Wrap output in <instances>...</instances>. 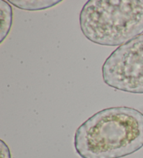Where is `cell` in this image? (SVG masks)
<instances>
[{"label": "cell", "instance_id": "6da1fadb", "mask_svg": "<svg viewBox=\"0 0 143 158\" xmlns=\"http://www.w3.org/2000/svg\"><path fill=\"white\" fill-rule=\"evenodd\" d=\"M74 147L81 158H122L143 147V114L128 107L98 111L76 130Z\"/></svg>", "mask_w": 143, "mask_h": 158}, {"label": "cell", "instance_id": "7a4b0ae2", "mask_svg": "<svg viewBox=\"0 0 143 158\" xmlns=\"http://www.w3.org/2000/svg\"><path fill=\"white\" fill-rule=\"evenodd\" d=\"M79 20L91 42L119 47L143 34V0H89Z\"/></svg>", "mask_w": 143, "mask_h": 158}, {"label": "cell", "instance_id": "3957f363", "mask_svg": "<svg viewBox=\"0 0 143 158\" xmlns=\"http://www.w3.org/2000/svg\"><path fill=\"white\" fill-rule=\"evenodd\" d=\"M102 77L115 89L143 94V34L112 52L103 65Z\"/></svg>", "mask_w": 143, "mask_h": 158}, {"label": "cell", "instance_id": "277c9868", "mask_svg": "<svg viewBox=\"0 0 143 158\" xmlns=\"http://www.w3.org/2000/svg\"><path fill=\"white\" fill-rule=\"evenodd\" d=\"M0 19H1V43L9 35L13 22V10L8 1H0Z\"/></svg>", "mask_w": 143, "mask_h": 158}, {"label": "cell", "instance_id": "5b68a950", "mask_svg": "<svg viewBox=\"0 0 143 158\" xmlns=\"http://www.w3.org/2000/svg\"><path fill=\"white\" fill-rule=\"evenodd\" d=\"M8 2L11 4L13 6L17 7L18 9L25 10H41L49 9V8L56 6L62 1H55V0H37V1H20V0H9Z\"/></svg>", "mask_w": 143, "mask_h": 158}, {"label": "cell", "instance_id": "8992f818", "mask_svg": "<svg viewBox=\"0 0 143 158\" xmlns=\"http://www.w3.org/2000/svg\"><path fill=\"white\" fill-rule=\"evenodd\" d=\"M1 158H11L9 147L3 140H1Z\"/></svg>", "mask_w": 143, "mask_h": 158}]
</instances>
